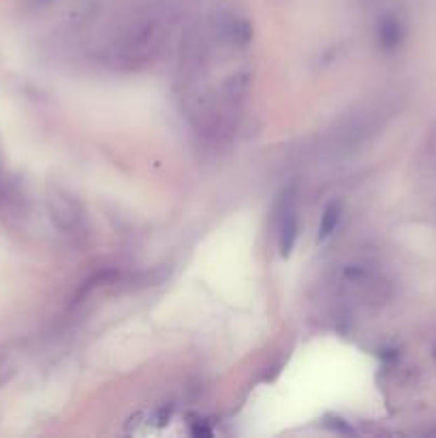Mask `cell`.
<instances>
[{
	"instance_id": "3957f363",
	"label": "cell",
	"mask_w": 436,
	"mask_h": 438,
	"mask_svg": "<svg viewBox=\"0 0 436 438\" xmlns=\"http://www.w3.org/2000/svg\"><path fill=\"white\" fill-rule=\"evenodd\" d=\"M300 233V208L296 190H286L276 208V239L282 257H289L293 251Z\"/></svg>"
},
{
	"instance_id": "7a4b0ae2",
	"label": "cell",
	"mask_w": 436,
	"mask_h": 438,
	"mask_svg": "<svg viewBox=\"0 0 436 438\" xmlns=\"http://www.w3.org/2000/svg\"><path fill=\"white\" fill-rule=\"evenodd\" d=\"M47 208H50V218L58 231L67 235H79L81 231H86L84 208L67 190L52 186L47 192Z\"/></svg>"
},
{
	"instance_id": "8992f818",
	"label": "cell",
	"mask_w": 436,
	"mask_h": 438,
	"mask_svg": "<svg viewBox=\"0 0 436 438\" xmlns=\"http://www.w3.org/2000/svg\"><path fill=\"white\" fill-rule=\"evenodd\" d=\"M28 3H30V7H37V9H41V7H47V5L56 3V0H28Z\"/></svg>"
},
{
	"instance_id": "5b68a950",
	"label": "cell",
	"mask_w": 436,
	"mask_h": 438,
	"mask_svg": "<svg viewBox=\"0 0 436 438\" xmlns=\"http://www.w3.org/2000/svg\"><path fill=\"white\" fill-rule=\"evenodd\" d=\"M338 220H341V206L336 201L329 204L325 210H323V216H321V227H319V239H327L336 227H338Z\"/></svg>"
},
{
	"instance_id": "277c9868",
	"label": "cell",
	"mask_w": 436,
	"mask_h": 438,
	"mask_svg": "<svg viewBox=\"0 0 436 438\" xmlns=\"http://www.w3.org/2000/svg\"><path fill=\"white\" fill-rule=\"evenodd\" d=\"M378 39H381L383 47H396L404 39V26L396 18H392V15L385 18L378 24Z\"/></svg>"
},
{
	"instance_id": "52a82bcc",
	"label": "cell",
	"mask_w": 436,
	"mask_h": 438,
	"mask_svg": "<svg viewBox=\"0 0 436 438\" xmlns=\"http://www.w3.org/2000/svg\"><path fill=\"white\" fill-rule=\"evenodd\" d=\"M432 355H434V359H436V336H434V340H432Z\"/></svg>"
},
{
	"instance_id": "6da1fadb",
	"label": "cell",
	"mask_w": 436,
	"mask_h": 438,
	"mask_svg": "<svg viewBox=\"0 0 436 438\" xmlns=\"http://www.w3.org/2000/svg\"><path fill=\"white\" fill-rule=\"evenodd\" d=\"M176 11L167 3H152L135 11L107 43V60L122 71H137L152 65L169 43Z\"/></svg>"
}]
</instances>
